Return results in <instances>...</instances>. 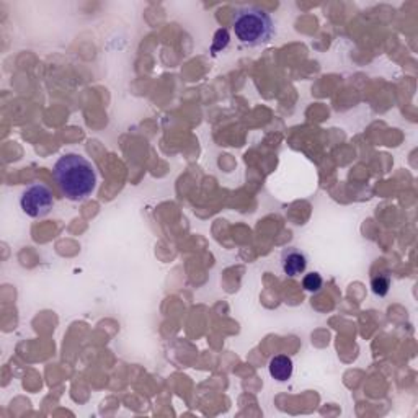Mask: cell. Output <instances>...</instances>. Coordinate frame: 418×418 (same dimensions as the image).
<instances>
[{"label": "cell", "instance_id": "1", "mask_svg": "<svg viewBox=\"0 0 418 418\" xmlns=\"http://www.w3.org/2000/svg\"><path fill=\"white\" fill-rule=\"evenodd\" d=\"M57 188L69 201L82 203L97 190L98 175L90 160L76 152L59 157L53 169Z\"/></svg>", "mask_w": 418, "mask_h": 418}, {"label": "cell", "instance_id": "2", "mask_svg": "<svg viewBox=\"0 0 418 418\" xmlns=\"http://www.w3.org/2000/svg\"><path fill=\"white\" fill-rule=\"evenodd\" d=\"M232 29L235 38L244 46L257 48L272 41L274 33V22L270 13L255 5H245L235 10L232 18Z\"/></svg>", "mask_w": 418, "mask_h": 418}, {"label": "cell", "instance_id": "6", "mask_svg": "<svg viewBox=\"0 0 418 418\" xmlns=\"http://www.w3.org/2000/svg\"><path fill=\"white\" fill-rule=\"evenodd\" d=\"M371 288H372V293L376 294V296H386L387 293H389V288H391V277L387 273H382V274H377L371 279Z\"/></svg>", "mask_w": 418, "mask_h": 418}, {"label": "cell", "instance_id": "5", "mask_svg": "<svg viewBox=\"0 0 418 418\" xmlns=\"http://www.w3.org/2000/svg\"><path fill=\"white\" fill-rule=\"evenodd\" d=\"M293 360L286 355H277L270 360L268 365V371L270 376L273 379H277L278 382H286L288 379H291L293 376Z\"/></svg>", "mask_w": 418, "mask_h": 418}, {"label": "cell", "instance_id": "3", "mask_svg": "<svg viewBox=\"0 0 418 418\" xmlns=\"http://www.w3.org/2000/svg\"><path fill=\"white\" fill-rule=\"evenodd\" d=\"M20 206H22L23 213L29 216V218H44V216L51 213L54 206L53 191L49 190V186L43 183L29 185L22 193Z\"/></svg>", "mask_w": 418, "mask_h": 418}, {"label": "cell", "instance_id": "7", "mask_svg": "<svg viewBox=\"0 0 418 418\" xmlns=\"http://www.w3.org/2000/svg\"><path fill=\"white\" fill-rule=\"evenodd\" d=\"M323 286V278L317 272L307 273L306 277L302 278V288L309 293H319Z\"/></svg>", "mask_w": 418, "mask_h": 418}, {"label": "cell", "instance_id": "8", "mask_svg": "<svg viewBox=\"0 0 418 418\" xmlns=\"http://www.w3.org/2000/svg\"><path fill=\"white\" fill-rule=\"evenodd\" d=\"M229 44V33L228 29H218L214 36V43H213V51H221Z\"/></svg>", "mask_w": 418, "mask_h": 418}, {"label": "cell", "instance_id": "4", "mask_svg": "<svg viewBox=\"0 0 418 418\" xmlns=\"http://www.w3.org/2000/svg\"><path fill=\"white\" fill-rule=\"evenodd\" d=\"M279 265H281L283 273L289 278H298L304 274L307 268V257L302 250L296 247H288L281 252L279 257Z\"/></svg>", "mask_w": 418, "mask_h": 418}]
</instances>
